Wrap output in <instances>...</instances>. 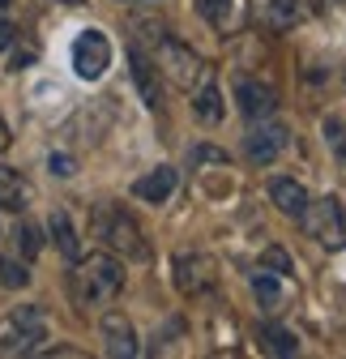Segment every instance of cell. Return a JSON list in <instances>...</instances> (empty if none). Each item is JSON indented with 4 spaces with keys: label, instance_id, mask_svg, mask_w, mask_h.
I'll list each match as a JSON object with an SVG mask.
<instances>
[{
    "label": "cell",
    "instance_id": "obj_1",
    "mask_svg": "<svg viewBox=\"0 0 346 359\" xmlns=\"http://www.w3.org/2000/svg\"><path fill=\"white\" fill-rule=\"evenodd\" d=\"M124 287V269L120 261H111L107 252H95V257H85L77 261L73 269V299L81 308H99V304H111Z\"/></svg>",
    "mask_w": 346,
    "mask_h": 359
},
{
    "label": "cell",
    "instance_id": "obj_2",
    "mask_svg": "<svg viewBox=\"0 0 346 359\" xmlns=\"http://www.w3.org/2000/svg\"><path fill=\"white\" fill-rule=\"evenodd\" d=\"M95 231H99V240H103L111 252H124V257H133V261H146V257H150L137 218L124 214L120 205H99V210H95Z\"/></svg>",
    "mask_w": 346,
    "mask_h": 359
},
{
    "label": "cell",
    "instance_id": "obj_3",
    "mask_svg": "<svg viewBox=\"0 0 346 359\" xmlns=\"http://www.w3.org/2000/svg\"><path fill=\"white\" fill-rule=\"evenodd\" d=\"M107 69H111V39L95 26H85L73 39V73L81 81H99Z\"/></svg>",
    "mask_w": 346,
    "mask_h": 359
},
{
    "label": "cell",
    "instance_id": "obj_4",
    "mask_svg": "<svg viewBox=\"0 0 346 359\" xmlns=\"http://www.w3.org/2000/svg\"><path fill=\"white\" fill-rule=\"evenodd\" d=\"M304 222H308L312 240H321L325 248H342V244H346V210H342L338 197H321L317 205L308 201Z\"/></svg>",
    "mask_w": 346,
    "mask_h": 359
},
{
    "label": "cell",
    "instance_id": "obj_5",
    "mask_svg": "<svg viewBox=\"0 0 346 359\" xmlns=\"http://www.w3.org/2000/svg\"><path fill=\"white\" fill-rule=\"evenodd\" d=\"M158 69L171 77V86H180V90H193V81L205 73L201 56L193 48H184V43H171V39L158 48Z\"/></svg>",
    "mask_w": 346,
    "mask_h": 359
},
{
    "label": "cell",
    "instance_id": "obj_6",
    "mask_svg": "<svg viewBox=\"0 0 346 359\" xmlns=\"http://www.w3.org/2000/svg\"><path fill=\"white\" fill-rule=\"evenodd\" d=\"M176 283H180V291L184 295H205V291H214L219 287V261L214 257H205V252H184V257H176Z\"/></svg>",
    "mask_w": 346,
    "mask_h": 359
},
{
    "label": "cell",
    "instance_id": "obj_7",
    "mask_svg": "<svg viewBox=\"0 0 346 359\" xmlns=\"http://www.w3.org/2000/svg\"><path fill=\"white\" fill-rule=\"evenodd\" d=\"M282 150H286V128H282V124H261V128H252V137H248V158H252V163H274Z\"/></svg>",
    "mask_w": 346,
    "mask_h": 359
},
{
    "label": "cell",
    "instance_id": "obj_8",
    "mask_svg": "<svg viewBox=\"0 0 346 359\" xmlns=\"http://www.w3.org/2000/svg\"><path fill=\"white\" fill-rule=\"evenodd\" d=\"M103 342H107V355H137V338H133V325H128L120 312H107L103 317Z\"/></svg>",
    "mask_w": 346,
    "mask_h": 359
},
{
    "label": "cell",
    "instance_id": "obj_9",
    "mask_svg": "<svg viewBox=\"0 0 346 359\" xmlns=\"http://www.w3.org/2000/svg\"><path fill=\"white\" fill-rule=\"evenodd\" d=\"M235 99H240V107H244L248 120H265V116L274 111V90H270V86L240 81V86H235Z\"/></svg>",
    "mask_w": 346,
    "mask_h": 359
},
{
    "label": "cell",
    "instance_id": "obj_10",
    "mask_svg": "<svg viewBox=\"0 0 346 359\" xmlns=\"http://www.w3.org/2000/svg\"><path fill=\"white\" fill-rule=\"evenodd\" d=\"M270 201L286 218H304V210H308V193H304V184H295V180H274V184H270Z\"/></svg>",
    "mask_w": 346,
    "mask_h": 359
},
{
    "label": "cell",
    "instance_id": "obj_11",
    "mask_svg": "<svg viewBox=\"0 0 346 359\" xmlns=\"http://www.w3.org/2000/svg\"><path fill=\"white\" fill-rule=\"evenodd\" d=\"M171 189H176V171H171V167H154L150 175H141L137 180V184H133V193L141 197V201H167L171 197Z\"/></svg>",
    "mask_w": 346,
    "mask_h": 359
},
{
    "label": "cell",
    "instance_id": "obj_12",
    "mask_svg": "<svg viewBox=\"0 0 346 359\" xmlns=\"http://www.w3.org/2000/svg\"><path fill=\"white\" fill-rule=\"evenodd\" d=\"M0 205L5 210H26L30 205V189H26L22 171H13V167H0Z\"/></svg>",
    "mask_w": 346,
    "mask_h": 359
},
{
    "label": "cell",
    "instance_id": "obj_13",
    "mask_svg": "<svg viewBox=\"0 0 346 359\" xmlns=\"http://www.w3.org/2000/svg\"><path fill=\"white\" fill-rule=\"evenodd\" d=\"M128 60H133V77H137V86H141L146 103H150V107H158V103H162V95H158V77H154V65L146 60V52H141V48H133V52H128Z\"/></svg>",
    "mask_w": 346,
    "mask_h": 359
},
{
    "label": "cell",
    "instance_id": "obj_14",
    "mask_svg": "<svg viewBox=\"0 0 346 359\" xmlns=\"http://www.w3.org/2000/svg\"><path fill=\"white\" fill-rule=\"evenodd\" d=\"M9 325H13L18 334H26L30 342H43V334H48V321H43V308H34V304H26V308H13Z\"/></svg>",
    "mask_w": 346,
    "mask_h": 359
},
{
    "label": "cell",
    "instance_id": "obj_15",
    "mask_svg": "<svg viewBox=\"0 0 346 359\" xmlns=\"http://www.w3.org/2000/svg\"><path fill=\"white\" fill-rule=\"evenodd\" d=\"M52 236H56V244H60V252H64L69 261H77V257H81V248H77V231H73V222H69V214H64V210H56V214H52Z\"/></svg>",
    "mask_w": 346,
    "mask_h": 359
},
{
    "label": "cell",
    "instance_id": "obj_16",
    "mask_svg": "<svg viewBox=\"0 0 346 359\" xmlns=\"http://www.w3.org/2000/svg\"><path fill=\"white\" fill-rule=\"evenodd\" d=\"M261 342H265V351H274V355H295V351H299L295 334H286L282 325H261Z\"/></svg>",
    "mask_w": 346,
    "mask_h": 359
},
{
    "label": "cell",
    "instance_id": "obj_17",
    "mask_svg": "<svg viewBox=\"0 0 346 359\" xmlns=\"http://www.w3.org/2000/svg\"><path fill=\"white\" fill-rule=\"evenodd\" d=\"M252 295L261 299L265 308H278V299H282V291H278V278L270 274V269H261V274L252 278Z\"/></svg>",
    "mask_w": 346,
    "mask_h": 359
},
{
    "label": "cell",
    "instance_id": "obj_18",
    "mask_svg": "<svg viewBox=\"0 0 346 359\" xmlns=\"http://www.w3.org/2000/svg\"><path fill=\"white\" fill-rule=\"evenodd\" d=\"M219 103H223V99H219V86H205L201 95H197V103H193V107H197V116H201L205 124H219V116H223V107H219Z\"/></svg>",
    "mask_w": 346,
    "mask_h": 359
},
{
    "label": "cell",
    "instance_id": "obj_19",
    "mask_svg": "<svg viewBox=\"0 0 346 359\" xmlns=\"http://www.w3.org/2000/svg\"><path fill=\"white\" fill-rule=\"evenodd\" d=\"M30 283V269L18 261H0V287H26Z\"/></svg>",
    "mask_w": 346,
    "mask_h": 359
},
{
    "label": "cell",
    "instance_id": "obj_20",
    "mask_svg": "<svg viewBox=\"0 0 346 359\" xmlns=\"http://www.w3.org/2000/svg\"><path fill=\"white\" fill-rule=\"evenodd\" d=\"M197 9H201V18H209L214 26H227V9H231V0H197Z\"/></svg>",
    "mask_w": 346,
    "mask_h": 359
},
{
    "label": "cell",
    "instance_id": "obj_21",
    "mask_svg": "<svg viewBox=\"0 0 346 359\" xmlns=\"http://www.w3.org/2000/svg\"><path fill=\"white\" fill-rule=\"evenodd\" d=\"M13 240H18V248H22L26 257H39V231L30 227V222H22V227H18V236H13Z\"/></svg>",
    "mask_w": 346,
    "mask_h": 359
},
{
    "label": "cell",
    "instance_id": "obj_22",
    "mask_svg": "<svg viewBox=\"0 0 346 359\" xmlns=\"http://www.w3.org/2000/svg\"><path fill=\"white\" fill-rule=\"evenodd\" d=\"M261 269H274V274H291V257H286L282 248H270V252L261 257Z\"/></svg>",
    "mask_w": 346,
    "mask_h": 359
},
{
    "label": "cell",
    "instance_id": "obj_23",
    "mask_svg": "<svg viewBox=\"0 0 346 359\" xmlns=\"http://www.w3.org/2000/svg\"><path fill=\"white\" fill-rule=\"evenodd\" d=\"M193 163H227V154H223V150H209V146H205V150H193Z\"/></svg>",
    "mask_w": 346,
    "mask_h": 359
},
{
    "label": "cell",
    "instance_id": "obj_24",
    "mask_svg": "<svg viewBox=\"0 0 346 359\" xmlns=\"http://www.w3.org/2000/svg\"><path fill=\"white\" fill-rule=\"evenodd\" d=\"M48 167H52L56 175H73V158H69V154H52V163H48Z\"/></svg>",
    "mask_w": 346,
    "mask_h": 359
},
{
    "label": "cell",
    "instance_id": "obj_25",
    "mask_svg": "<svg viewBox=\"0 0 346 359\" xmlns=\"http://www.w3.org/2000/svg\"><path fill=\"white\" fill-rule=\"evenodd\" d=\"M13 39H18L13 22H5V18H0V52H5V48H13Z\"/></svg>",
    "mask_w": 346,
    "mask_h": 359
},
{
    "label": "cell",
    "instance_id": "obj_26",
    "mask_svg": "<svg viewBox=\"0 0 346 359\" xmlns=\"http://www.w3.org/2000/svg\"><path fill=\"white\" fill-rule=\"evenodd\" d=\"M9 142H13V133H9V124H5V116H0V154L9 150Z\"/></svg>",
    "mask_w": 346,
    "mask_h": 359
},
{
    "label": "cell",
    "instance_id": "obj_27",
    "mask_svg": "<svg viewBox=\"0 0 346 359\" xmlns=\"http://www.w3.org/2000/svg\"><path fill=\"white\" fill-rule=\"evenodd\" d=\"M333 146H338V158H342V167H346V137H338Z\"/></svg>",
    "mask_w": 346,
    "mask_h": 359
},
{
    "label": "cell",
    "instance_id": "obj_28",
    "mask_svg": "<svg viewBox=\"0 0 346 359\" xmlns=\"http://www.w3.org/2000/svg\"><path fill=\"white\" fill-rule=\"evenodd\" d=\"M60 5H81V0H60Z\"/></svg>",
    "mask_w": 346,
    "mask_h": 359
}]
</instances>
